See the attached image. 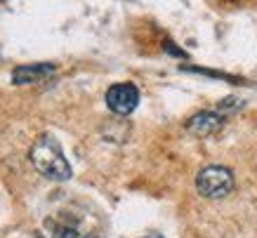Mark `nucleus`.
I'll return each instance as SVG.
<instances>
[{
    "mask_svg": "<svg viewBox=\"0 0 257 238\" xmlns=\"http://www.w3.org/2000/svg\"><path fill=\"white\" fill-rule=\"evenodd\" d=\"M241 106H243L241 99H236V97H229V99H222V104H219V111L229 113V111H238Z\"/></svg>",
    "mask_w": 257,
    "mask_h": 238,
    "instance_id": "7",
    "label": "nucleus"
},
{
    "mask_svg": "<svg viewBox=\"0 0 257 238\" xmlns=\"http://www.w3.org/2000/svg\"><path fill=\"white\" fill-rule=\"evenodd\" d=\"M165 50H168V52H172V54H177V57H184V52H182V50H177V47H172V43H165Z\"/></svg>",
    "mask_w": 257,
    "mask_h": 238,
    "instance_id": "8",
    "label": "nucleus"
},
{
    "mask_svg": "<svg viewBox=\"0 0 257 238\" xmlns=\"http://www.w3.org/2000/svg\"><path fill=\"white\" fill-rule=\"evenodd\" d=\"M57 69L52 64H26L12 71V83L15 85H33V83H45L47 78H52Z\"/></svg>",
    "mask_w": 257,
    "mask_h": 238,
    "instance_id": "6",
    "label": "nucleus"
},
{
    "mask_svg": "<svg viewBox=\"0 0 257 238\" xmlns=\"http://www.w3.org/2000/svg\"><path fill=\"white\" fill-rule=\"evenodd\" d=\"M222 128H224V118H222V113H217V111H201V113L191 115L187 123V130L191 132L194 137H201V139L217 135Z\"/></svg>",
    "mask_w": 257,
    "mask_h": 238,
    "instance_id": "4",
    "label": "nucleus"
},
{
    "mask_svg": "<svg viewBox=\"0 0 257 238\" xmlns=\"http://www.w3.org/2000/svg\"><path fill=\"white\" fill-rule=\"evenodd\" d=\"M196 189L205 198H224L234 191V172L224 165H208L196 177Z\"/></svg>",
    "mask_w": 257,
    "mask_h": 238,
    "instance_id": "2",
    "label": "nucleus"
},
{
    "mask_svg": "<svg viewBox=\"0 0 257 238\" xmlns=\"http://www.w3.org/2000/svg\"><path fill=\"white\" fill-rule=\"evenodd\" d=\"M149 238H161V236H149Z\"/></svg>",
    "mask_w": 257,
    "mask_h": 238,
    "instance_id": "10",
    "label": "nucleus"
},
{
    "mask_svg": "<svg viewBox=\"0 0 257 238\" xmlns=\"http://www.w3.org/2000/svg\"><path fill=\"white\" fill-rule=\"evenodd\" d=\"M45 229H47V233H50V238H85L78 219L69 217L66 212L55 215V217H47Z\"/></svg>",
    "mask_w": 257,
    "mask_h": 238,
    "instance_id": "5",
    "label": "nucleus"
},
{
    "mask_svg": "<svg viewBox=\"0 0 257 238\" xmlns=\"http://www.w3.org/2000/svg\"><path fill=\"white\" fill-rule=\"evenodd\" d=\"M106 104L118 115L133 113L135 108H137V104H140V90L133 83L111 85L109 90H106Z\"/></svg>",
    "mask_w": 257,
    "mask_h": 238,
    "instance_id": "3",
    "label": "nucleus"
},
{
    "mask_svg": "<svg viewBox=\"0 0 257 238\" xmlns=\"http://www.w3.org/2000/svg\"><path fill=\"white\" fill-rule=\"evenodd\" d=\"M31 163L43 177L52 182H66L71 177V165L64 158L62 144L52 135H43L31 146Z\"/></svg>",
    "mask_w": 257,
    "mask_h": 238,
    "instance_id": "1",
    "label": "nucleus"
},
{
    "mask_svg": "<svg viewBox=\"0 0 257 238\" xmlns=\"http://www.w3.org/2000/svg\"><path fill=\"white\" fill-rule=\"evenodd\" d=\"M22 238H43V236H38V233H24Z\"/></svg>",
    "mask_w": 257,
    "mask_h": 238,
    "instance_id": "9",
    "label": "nucleus"
}]
</instances>
